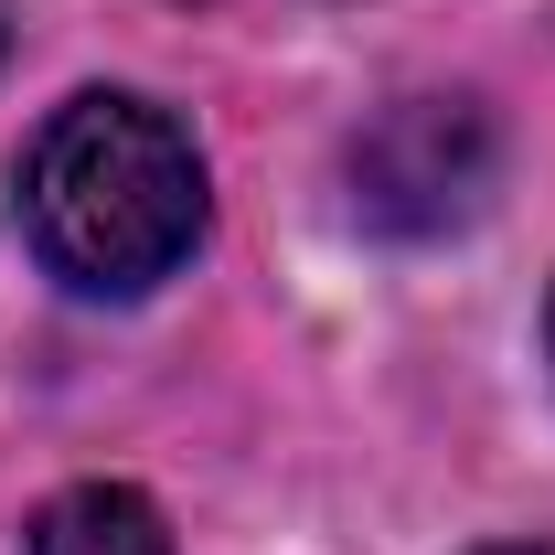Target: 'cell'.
<instances>
[{"label":"cell","mask_w":555,"mask_h":555,"mask_svg":"<svg viewBox=\"0 0 555 555\" xmlns=\"http://www.w3.org/2000/svg\"><path fill=\"white\" fill-rule=\"evenodd\" d=\"M22 224L33 257L86 299H139L204 246V160L193 129L150 96H75L43 118L22 160Z\"/></svg>","instance_id":"cell-1"},{"label":"cell","mask_w":555,"mask_h":555,"mask_svg":"<svg viewBox=\"0 0 555 555\" xmlns=\"http://www.w3.org/2000/svg\"><path fill=\"white\" fill-rule=\"evenodd\" d=\"M502 171V139L470 96H396L352 139V214L374 235H449L470 224Z\"/></svg>","instance_id":"cell-2"},{"label":"cell","mask_w":555,"mask_h":555,"mask_svg":"<svg viewBox=\"0 0 555 555\" xmlns=\"http://www.w3.org/2000/svg\"><path fill=\"white\" fill-rule=\"evenodd\" d=\"M33 555H171V524L129 481H75L33 513Z\"/></svg>","instance_id":"cell-3"},{"label":"cell","mask_w":555,"mask_h":555,"mask_svg":"<svg viewBox=\"0 0 555 555\" xmlns=\"http://www.w3.org/2000/svg\"><path fill=\"white\" fill-rule=\"evenodd\" d=\"M545 352H555V299H545Z\"/></svg>","instance_id":"cell-4"},{"label":"cell","mask_w":555,"mask_h":555,"mask_svg":"<svg viewBox=\"0 0 555 555\" xmlns=\"http://www.w3.org/2000/svg\"><path fill=\"white\" fill-rule=\"evenodd\" d=\"M0 54H11V33H0Z\"/></svg>","instance_id":"cell-5"},{"label":"cell","mask_w":555,"mask_h":555,"mask_svg":"<svg viewBox=\"0 0 555 555\" xmlns=\"http://www.w3.org/2000/svg\"><path fill=\"white\" fill-rule=\"evenodd\" d=\"M502 555H524V545H502Z\"/></svg>","instance_id":"cell-6"}]
</instances>
